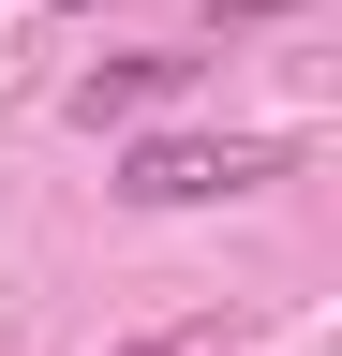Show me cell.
Instances as JSON below:
<instances>
[{"mask_svg": "<svg viewBox=\"0 0 342 356\" xmlns=\"http://www.w3.org/2000/svg\"><path fill=\"white\" fill-rule=\"evenodd\" d=\"M238 178H268V149H208V134H149V149L119 163V208H208V193H238Z\"/></svg>", "mask_w": 342, "mask_h": 356, "instance_id": "cell-1", "label": "cell"}, {"mask_svg": "<svg viewBox=\"0 0 342 356\" xmlns=\"http://www.w3.org/2000/svg\"><path fill=\"white\" fill-rule=\"evenodd\" d=\"M179 74H194V60H104V74H75V119H90V134H104V119H149Z\"/></svg>", "mask_w": 342, "mask_h": 356, "instance_id": "cell-2", "label": "cell"}]
</instances>
